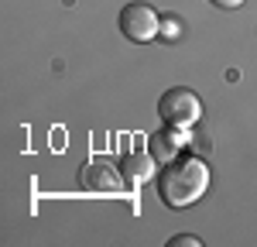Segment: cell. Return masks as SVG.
I'll use <instances>...</instances> for the list:
<instances>
[{
	"label": "cell",
	"instance_id": "cell-1",
	"mask_svg": "<svg viewBox=\"0 0 257 247\" xmlns=\"http://www.w3.org/2000/svg\"><path fill=\"white\" fill-rule=\"evenodd\" d=\"M206 189H209V165L196 155L178 151L172 162H165L158 175V196L168 209H189L206 196Z\"/></svg>",
	"mask_w": 257,
	"mask_h": 247
},
{
	"label": "cell",
	"instance_id": "cell-2",
	"mask_svg": "<svg viewBox=\"0 0 257 247\" xmlns=\"http://www.w3.org/2000/svg\"><path fill=\"white\" fill-rule=\"evenodd\" d=\"M158 117L168 127H196L199 117H202V100H199L196 89H185V86H175V89H165L158 100Z\"/></svg>",
	"mask_w": 257,
	"mask_h": 247
},
{
	"label": "cell",
	"instance_id": "cell-3",
	"mask_svg": "<svg viewBox=\"0 0 257 247\" xmlns=\"http://www.w3.org/2000/svg\"><path fill=\"white\" fill-rule=\"evenodd\" d=\"M120 31H123V38L134 41V45H148V41H155L161 35V14L155 7H148V4H127L123 11H120Z\"/></svg>",
	"mask_w": 257,
	"mask_h": 247
},
{
	"label": "cell",
	"instance_id": "cell-4",
	"mask_svg": "<svg viewBox=\"0 0 257 247\" xmlns=\"http://www.w3.org/2000/svg\"><path fill=\"white\" fill-rule=\"evenodd\" d=\"M82 192H93V196H117L123 189H131L120 165H110V162H86L76 175Z\"/></svg>",
	"mask_w": 257,
	"mask_h": 247
},
{
	"label": "cell",
	"instance_id": "cell-5",
	"mask_svg": "<svg viewBox=\"0 0 257 247\" xmlns=\"http://www.w3.org/2000/svg\"><path fill=\"white\" fill-rule=\"evenodd\" d=\"M155 155H151V148H134V151H127L123 158H120V172H123V179L131 189H138V185L151 182L155 179Z\"/></svg>",
	"mask_w": 257,
	"mask_h": 247
},
{
	"label": "cell",
	"instance_id": "cell-6",
	"mask_svg": "<svg viewBox=\"0 0 257 247\" xmlns=\"http://www.w3.org/2000/svg\"><path fill=\"white\" fill-rule=\"evenodd\" d=\"M182 144H185V131L165 124V131H158V134L148 141V148H151V155H155L158 162H172L178 151H182Z\"/></svg>",
	"mask_w": 257,
	"mask_h": 247
},
{
	"label": "cell",
	"instance_id": "cell-7",
	"mask_svg": "<svg viewBox=\"0 0 257 247\" xmlns=\"http://www.w3.org/2000/svg\"><path fill=\"white\" fill-rule=\"evenodd\" d=\"M178 35H182V24L175 21V14L161 18V38H178Z\"/></svg>",
	"mask_w": 257,
	"mask_h": 247
},
{
	"label": "cell",
	"instance_id": "cell-8",
	"mask_svg": "<svg viewBox=\"0 0 257 247\" xmlns=\"http://www.w3.org/2000/svg\"><path fill=\"white\" fill-rule=\"evenodd\" d=\"M168 247H202V240H199L196 233H178V237L168 240Z\"/></svg>",
	"mask_w": 257,
	"mask_h": 247
},
{
	"label": "cell",
	"instance_id": "cell-9",
	"mask_svg": "<svg viewBox=\"0 0 257 247\" xmlns=\"http://www.w3.org/2000/svg\"><path fill=\"white\" fill-rule=\"evenodd\" d=\"M213 7H219V11H237V7H243L247 0H209Z\"/></svg>",
	"mask_w": 257,
	"mask_h": 247
}]
</instances>
